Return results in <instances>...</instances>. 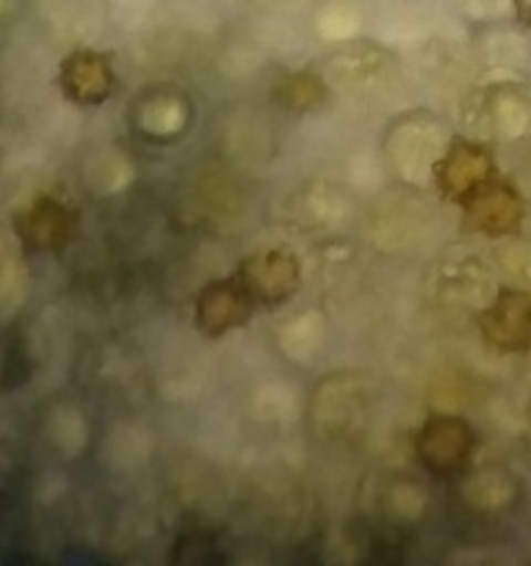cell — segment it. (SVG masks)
<instances>
[{"mask_svg":"<svg viewBox=\"0 0 531 566\" xmlns=\"http://www.w3.org/2000/svg\"><path fill=\"white\" fill-rule=\"evenodd\" d=\"M490 153L481 144L457 138L435 164V182L442 197L462 202L465 197H470L476 188L490 180Z\"/></svg>","mask_w":531,"mask_h":566,"instance_id":"5b68a950","label":"cell"},{"mask_svg":"<svg viewBox=\"0 0 531 566\" xmlns=\"http://www.w3.org/2000/svg\"><path fill=\"white\" fill-rule=\"evenodd\" d=\"M473 442V429L462 418L431 415L415 437V453L431 475H451L465 468Z\"/></svg>","mask_w":531,"mask_h":566,"instance_id":"6da1fadb","label":"cell"},{"mask_svg":"<svg viewBox=\"0 0 531 566\" xmlns=\"http://www.w3.org/2000/svg\"><path fill=\"white\" fill-rule=\"evenodd\" d=\"M277 99H280L282 108L293 111V114H304V111H313L324 103L326 83L315 72H291L277 86Z\"/></svg>","mask_w":531,"mask_h":566,"instance_id":"9c48e42d","label":"cell"},{"mask_svg":"<svg viewBox=\"0 0 531 566\" xmlns=\"http://www.w3.org/2000/svg\"><path fill=\"white\" fill-rule=\"evenodd\" d=\"M514 6H518V14L523 17L525 22H531V0H514Z\"/></svg>","mask_w":531,"mask_h":566,"instance_id":"8fae6325","label":"cell"},{"mask_svg":"<svg viewBox=\"0 0 531 566\" xmlns=\"http://www.w3.org/2000/svg\"><path fill=\"white\" fill-rule=\"evenodd\" d=\"M238 276L249 287L254 302L274 307V304L288 302L296 293L299 263L285 249H266V252H258L243 260Z\"/></svg>","mask_w":531,"mask_h":566,"instance_id":"277c9868","label":"cell"},{"mask_svg":"<svg viewBox=\"0 0 531 566\" xmlns=\"http://www.w3.org/2000/svg\"><path fill=\"white\" fill-rule=\"evenodd\" d=\"M61 88L64 97L77 105H100L114 92V66L108 55L97 50H75L61 61Z\"/></svg>","mask_w":531,"mask_h":566,"instance_id":"8992f818","label":"cell"},{"mask_svg":"<svg viewBox=\"0 0 531 566\" xmlns=\"http://www.w3.org/2000/svg\"><path fill=\"white\" fill-rule=\"evenodd\" d=\"M462 205L465 227L476 232H487V235H503L520 219V202L514 199L512 188L496 186L490 180L476 188L470 197H465Z\"/></svg>","mask_w":531,"mask_h":566,"instance_id":"52a82bcc","label":"cell"},{"mask_svg":"<svg viewBox=\"0 0 531 566\" xmlns=\"http://www.w3.org/2000/svg\"><path fill=\"white\" fill-rule=\"evenodd\" d=\"M183 111H186V103H177V97L155 94L149 103H144L142 108H138V127L153 138L171 136V133H175V125H183V122H186Z\"/></svg>","mask_w":531,"mask_h":566,"instance_id":"30bf717a","label":"cell"},{"mask_svg":"<svg viewBox=\"0 0 531 566\" xmlns=\"http://www.w3.org/2000/svg\"><path fill=\"white\" fill-rule=\"evenodd\" d=\"M481 332L498 348H523L531 337V298L523 293H501L481 315Z\"/></svg>","mask_w":531,"mask_h":566,"instance_id":"ba28073f","label":"cell"},{"mask_svg":"<svg viewBox=\"0 0 531 566\" xmlns=\"http://www.w3.org/2000/svg\"><path fill=\"white\" fill-rule=\"evenodd\" d=\"M254 296L243 285L241 276L214 280L197 296V329L208 337H221L249 321L254 310Z\"/></svg>","mask_w":531,"mask_h":566,"instance_id":"7a4b0ae2","label":"cell"},{"mask_svg":"<svg viewBox=\"0 0 531 566\" xmlns=\"http://www.w3.org/2000/svg\"><path fill=\"white\" fill-rule=\"evenodd\" d=\"M77 224V213L55 197H39L14 219L17 238L28 252H59Z\"/></svg>","mask_w":531,"mask_h":566,"instance_id":"3957f363","label":"cell"}]
</instances>
